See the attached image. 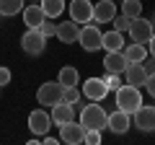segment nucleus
Wrapping results in <instances>:
<instances>
[{"label":"nucleus","mask_w":155,"mask_h":145,"mask_svg":"<svg viewBox=\"0 0 155 145\" xmlns=\"http://www.w3.org/2000/svg\"><path fill=\"white\" fill-rule=\"evenodd\" d=\"M142 106V93H140L137 86H119L116 88V109H122L127 114H134Z\"/></svg>","instance_id":"nucleus-1"},{"label":"nucleus","mask_w":155,"mask_h":145,"mask_svg":"<svg viewBox=\"0 0 155 145\" xmlns=\"http://www.w3.org/2000/svg\"><path fill=\"white\" fill-rule=\"evenodd\" d=\"M106 119L109 114L104 112V106H98V101H91L88 106L80 109V124L85 130H106Z\"/></svg>","instance_id":"nucleus-2"},{"label":"nucleus","mask_w":155,"mask_h":145,"mask_svg":"<svg viewBox=\"0 0 155 145\" xmlns=\"http://www.w3.org/2000/svg\"><path fill=\"white\" fill-rule=\"evenodd\" d=\"M21 47H23L26 55L39 57V55H44V49H47V36L39 29H26V34L21 36Z\"/></svg>","instance_id":"nucleus-3"},{"label":"nucleus","mask_w":155,"mask_h":145,"mask_svg":"<svg viewBox=\"0 0 155 145\" xmlns=\"http://www.w3.org/2000/svg\"><path fill=\"white\" fill-rule=\"evenodd\" d=\"M155 34V26L150 23V18H132V26H129V36H132V42H137V44H147L150 39H153Z\"/></svg>","instance_id":"nucleus-4"},{"label":"nucleus","mask_w":155,"mask_h":145,"mask_svg":"<svg viewBox=\"0 0 155 145\" xmlns=\"http://www.w3.org/2000/svg\"><path fill=\"white\" fill-rule=\"evenodd\" d=\"M36 101L41 106L60 104V101H62V86L57 83V80H47V83H41V86H39V91H36Z\"/></svg>","instance_id":"nucleus-5"},{"label":"nucleus","mask_w":155,"mask_h":145,"mask_svg":"<svg viewBox=\"0 0 155 145\" xmlns=\"http://www.w3.org/2000/svg\"><path fill=\"white\" fill-rule=\"evenodd\" d=\"M101 36H104V31H101L98 26H93V23H85V26L80 29V36H78V42H80V47H83L85 52H96V49H101Z\"/></svg>","instance_id":"nucleus-6"},{"label":"nucleus","mask_w":155,"mask_h":145,"mask_svg":"<svg viewBox=\"0 0 155 145\" xmlns=\"http://www.w3.org/2000/svg\"><path fill=\"white\" fill-rule=\"evenodd\" d=\"M60 140H62V143H67V145L85 143V127H83V124H75V119L60 124Z\"/></svg>","instance_id":"nucleus-7"},{"label":"nucleus","mask_w":155,"mask_h":145,"mask_svg":"<svg viewBox=\"0 0 155 145\" xmlns=\"http://www.w3.org/2000/svg\"><path fill=\"white\" fill-rule=\"evenodd\" d=\"M49 127H52V114H47L44 109H34V112L28 114V130H31L36 137H44Z\"/></svg>","instance_id":"nucleus-8"},{"label":"nucleus","mask_w":155,"mask_h":145,"mask_svg":"<svg viewBox=\"0 0 155 145\" xmlns=\"http://www.w3.org/2000/svg\"><path fill=\"white\" fill-rule=\"evenodd\" d=\"M70 18L75 23H91L93 21V3L91 0H70Z\"/></svg>","instance_id":"nucleus-9"},{"label":"nucleus","mask_w":155,"mask_h":145,"mask_svg":"<svg viewBox=\"0 0 155 145\" xmlns=\"http://www.w3.org/2000/svg\"><path fill=\"white\" fill-rule=\"evenodd\" d=\"M132 117H134V127L137 130H142V132H153L155 130V106H145L142 104Z\"/></svg>","instance_id":"nucleus-10"},{"label":"nucleus","mask_w":155,"mask_h":145,"mask_svg":"<svg viewBox=\"0 0 155 145\" xmlns=\"http://www.w3.org/2000/svg\"><path fill=\"white\" fill-rule=\"evenodd\" d=\"M83 93L88 96L91 101H104L106 99V93H109V86H106V80L104 78H88L83 83Z\"/></svg>","instance_id":"nucleus-11"},{"label":"nucleus","mask_w":155,"mask_h":145,"mask_svg":"<svg viewBox=\"0 0 155 145\" xmlns=\"http://www.w3.org/2000/svg\"><path fill=\"white\" fill-rule=\"evenodd\" d=\"M132 114H127V112H122V109H116V112H111L109 114V119H106V127L111 130L114 135H124L129 130V124H132Z\"/></svg>","instance_id":"nucleus-12"},{"label":"nucleus","mask_w":155,"mask_h":145,"mask_svg":"<svg viewBox=\"0 0 155 145\" xmlns=\"http://www.w3.org/2000/svg\"><path fill=\"white\" fill-rule=\"evenodd\" d=\"M116 18V3L114 0H101L93 5V21L96 23H109Z\"/></svg>","instance_id":"nucleus-13"},{"label":"nucleus","mask_w":155,"mask_h":145,"mask_svg":"<svg viewBox=\"0 0 155 145\" xmlns=\"http://www.w3.org/2000/svg\"><path fill=\"white\" fill-rule=\"evenodd\" d=\"M78 36H80V26H78L72 18H70V21L57 23V39H60L62 44H75Z\"/></svg>","instance_id":"nucleus-14"},{"label":"nucleus","mask_w":155,"mask_h":145,"mask_svg":"<svg viewBox=\"0 0 155 145\" xmlns=\"http://www.w3.org/2000/svg\"><path fill=\"white\" fill-rule=\"evenodd\" d=\"M52 124H65V122H72L75 119V106L72 104H65V101H60V104H54L52 106Z\"/></svg>","instance_id":"nucleus-15"},{"label":"nucleus","mask_w":155,"mask_h":145,"mask_svg":"<svg viewBox=\"0 0 155 145\" xmlns=\"http://www.w3.org/2000/svg\"><path fill=\"white\" fill-rule=\"evenodd\" d=\"M127 65H129V60L124 57V52H106V57H104L106 72H119V75H122V72L127 70Z\"/></svg>","instance_id":"nucleus-16"},{"label":"nucleus","mask_w":155,"mask_h":145,"mask_svg":"<svg viewBox=\"0 0 155 145\" xmlns=\"http://www.w3.org/2000/svg\"><path fill=\"white\" fill-rule=\"evenodd\" d=\"M124 78H127L129 86H145V80H147V70H145L142 62H129L127 70H124Z\"/></svg>","instance_id":"nucleus-17"},{"label":"nucleus","mask_w":155,"mask_h":145,"mask_svg":"<svg viewBox=\"0 0 155 145\" xmlns=\"http://www.w3.org/2000/svg\"><path fill=\"white\" fill-rule=\"evenodd\" d=\"M44 21H47V16H44V11H41V5L31 3V5L23 8V23H26L28 29H39Z\"/></svg>","instance_id":"nucleus-18"},{"label":"nucleus","mask_w":155,"mask_h":145,"mask_svg":"<svg viewBox=\"0 0 155 145\" xmlns=\"http://www.w3.org/2000/svg\"><path fill=\"white\" fill-rule=\"evenodd\" d=\"M101 47H104L106 52H122V49H124V36H122V31H116V29L106 31L104 36H101Z\"/></svg>","instance_id":"nucleus-19"},{"label":"nucleus","mask_w":155,"mask_h":145,"mask_svg":"<svg viewBox=\"0 0 155 145\" xmlns=\"http://www.w3.org/2000/svg\"><path fill=\"white\" fill-rule=\"evenodd\" d=\"M57 83H60L62 88H70V86H78V83H80L78 67H72V65H65V67H60V72H57Z\"/></svg>","instance_id":"nucleus-20"},{"label":"nucleus","mask_w":155,"mask_h":145,"mask_svg":"<svg viewBox=\"0 0 155 145\" xmlns=\"http://www.w3.org/2000/svg\"><path fill=\"white\" fill-rule=\"evenodd\" d=\"M39 5H41V11H44L47 18H57L65 11V0H39Z\"/></svg>","instance_id":"nucleus-21"},{"label":"nucleus","mask_w":155,"mask_h":145,"mask_svg":"<svg viewBox=\"0 0 155 145\" xmlns=\"http://www.w3.org/2000/svg\"><path fill=\"white\" fill-rule=\"evenodd\" d=\"M124 57H127L129 62H142L145 57H147V47H145V44H137V42H132V44L124 47Z\"/></svg>","instance_id":"nucleus-22"},{"label":"nucleus","mask_w":155,"mask_h":145,"mask_svg":"<svg viewBox=\"0 0 155 145\" xmlns=\"http://www.w3.org/2000/svg\"><path fill=\"white\" fill-rule=\"evenodd\" d=\"M23 0H0V16H16L23 13Z\"/></svg>","instance_id":"nucleus-23"},{"label":"nucleus","mask_w":155,"mask_h":145,"mask_svg":"<svg viewBox=\"0 0 155 145\" xmlns=\"http://www.w3.org/2000/svg\"><path fill=\"white\" fill-rule=\"evenodd\" d=\"M122 13L129 16V18L142 16V3H140V0H122Z\"/></svg>","instance_id":"nucleus-24"},{"label":"nucleus","mask_w":155,"mask_h":145,"mask_svg":"<svg viewBox=\"0 0 155 145\" xmlns=\"http://www.w3.org/2000/svg\"><path fill=\"white\" fill-rule=\"evenodd\" d=\"M62 101L65 104H72V106H80V91H78V86L62 88Z\"/></svg>","instance_id":"nucleus-25"},{"label":"nucleus","mask_w":155,"mask_h":145,"mask_svg":"<svg viewBox=\"0 0 155 145\" xmlns=\"http://www.w3.org/2000/svg\"><path fill=\"white\" fill-rule=\"evenodd\" d=\"M129 26H132V18H129V16H124V13H122V16H119V18H114V29H116V31H129Z\"/></svg>","instance_id":"nucleus-26"},{"label":"nucleus","mask_w":155,"mask_h":145,"mask_svg":"<svg viewBox=\"0 0 155 145\" xmlns=\"http://www.w3.org/2000/svg\"><path fill=\"white\" fill-rule=\"evenodd\" d=\"M101 140H104L101 130H85V143L88 145H101Z\"/></svg>","instance_id":"nucleus-27"},{"label":"nucleus","mask_w":155,"mask_h":145,"mask_svg":"<svg viewBox=\"0 0 155 145\" xmlns=\"http://www.w3.org/2000/svg\"><path fill=\"white\" fill-rule=\"evenodd\" d=\"M106 86H109V91H116L119 86H122V80H119V72H106Z\"/></svg>","instance_id":"nucleus-28"},{"label":"nucleus","mask_w":155,"mask_h":145,"mask_svg":"<svg viewBox=\"0 0 155 145\" xmlns=\"http://www.w3.org/2000/svg\"><path fill=\"white\" fill-rule=\"evenodd\" d=\"M39 31L44 34L47 39H49V36H57V23H49V21H44L41 26H39Z\"/></svg>","instance_id":"nucleus-29"},{"label":"nucleus","mask_w":155,"mask_h":145,"mask_svg":"<svg viewBox=\"0 0 155 145\" xmlns=\"http://www.w3.org/2000/svg\"><path fill=\"white\" fill-rule=\"evenodd\" d=\"M145 88H147V93L155 99V72H150V75H147V80H145Z\"/></svg>","instance_id":"nucleus-30"},{"label":"nucleus","mask_w":155,"mask_h":145,"mask_svg":"<svg viewBox=\"0 0 155 145\" xmlns=\"http://www.w3.org/2000/svg\"><path fill=\"white\" fill-rule=\"evenodd\" d=\"M8 83H11V70L8 67H0V88L8 86Z\"/></svg>","instance_id":"nucleus-31"},{"label":"nucleus","mask_w":155,"mask_h":145,"mask_svg":"<svg viewBox=\"0 0 155 145\" xmlns=\"http://www.w3.org/2000/svg\"><path fill=\"white\" fill-rule=\"evenodd\" d=\"M142 65H145V70H147V75H150V72H155V57H150V60L145 57V60H142Z\"/></svg>","instance_id":"nucleus-32"},{"label":"nucleus","mask_w":155,"mask_h":145,"mask_svg":"<svg viewBox=\"0 0 155 145\" xmlns=\"http://www.w3.org/2000/svg\"><path fill=\"white\" fill-rule=\"evenodd\" d=\"M147 47H150V55H153V57H155V34H153V39H150V42H147Z\"/></svg>","instance_id":"nucleus-33"},{"label":"nucleus","mask_w":155,"mask_h":145,"mask_svg":"<svg viewBox=\"0 0 155 145\" xmlns=\"http://www.w3.org/2000/svg\"><path fill=\"white\" fill-rule=\"evenodd\" d=\"M150 23H153V26H155V13H153V18H150Z\"/></svg>","instance_id":"nucleus-34"},{"label":"nucleus","mask_w":155,"mask_h":145,"mask_svg":"<svg viewBox=\"0 0 155 145\" xmlns=\"http://www.w3.org/2000/svg\"><path fill=\"white\" fill-rule=\"evenodd\" d=\"M34 3H39V0H34Z\"/></svg>","instance_id":"nucleus-35"}]
</instances>
